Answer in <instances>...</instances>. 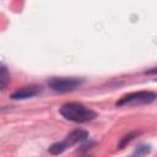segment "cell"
<instances>
[{
	"label": "cell",
	"instance_id": "cell-5",
	"mask_svg": "<svg viewBox=\"0 0 157 157\" xmlns=\"http://www.w3.org/2000/svg\"><path fill=\"white\" fill-rule=\"evenodd\" d=\"M39 92H40L39 86H34V85L25 86V87H21L18 90H16L11 94V98L12 99H27V98H32V97L39 94Z\"/></svg>",
	"mask_w": 157,
	"mask_h": 157
},
{
	"label": "cell",
	"instance_id": "cell-3",
	"mask_svg": "<svg viewBox=\"0 0 157 157\" xmlns=\"http://www.w3.org/2000/svg\"><path fill=\"white\" fill-rule=\"evenodd\" d=\"M156 93L151 91H137L124 94L120 97L115 105L117 107H126V105H136V104H150L155 102Z\"/></svg>",
	"mask_w": 157,
	"mask_h": 157
},
{
	"label": "cell",
	"instance_id": "cell-1",
	"mask_svg": "<svg viewBox=\"0 0 157 157\" xmlns=\"http://www.w3.org/2000/svg\"><path fill=\"white\" fill-rule=\"evenodd\" d=\"M60 114L70 121L75 123H88L97 118V113L78 102L65 103L60 108Z\"/></svg>",
	"mask_w": 157,
	"mask_h": 157
},
{
	"label": "cell",
	"instance_id": "cell-4",
	"mask_svg": "<svg viewBox=\"0 0 157 157\" xmlns=\"http://www.w3.org/2000/svg\"><path fill=\"white\" fill-rule=\"evenodd\" d=\"M83 80L78 77H52L48 80V86L58 93H66L76 90L82 85Z\"/></svg>",
	"mask_w": 157,
	"mask_h": 157
},
{
	"label": "cell",
	"instance_id": "cell-7",
	"mask_svg": "<svg viewBox=\"0 0 157 157\" xmlns=\"http://www.w3.org/2000/svg\"><path fill=\"white\" fill-rule=\"evenodd\" d=\"M139 134H140V132H137V131H132V132H129L128 135H124V136L120 139L119 144H118V148H123L126 144H129L131 140H134Z\"/></svg>",
	"mask_w": 157,
	"mask_h": 157
},
{
	"label": "cell",
	"instance_id": "cell-6",
	"mask_svg": "<svg viewBox=\"0 0 157 157\" xmlns=\"http://www.w3.org/2000/svg\"><path fill=\"white\" fill-rule=\"evenodd\" d=\"M10 74H9V70L5 65L0 64V91L6 88L7 85L10 83Z\"/></svg>",
	"mask_w": 157,
	"mask_h": 157
},
{
	"label": "cell",
	"instance_id": "cell-2",
	"mask_svg": "<svg viewBox=\"0 0 157 157\" xmlns=\"http://www.w3.org/2000/svg\"><path fill=\"white\" fill-rule=\"evenodd\" d=\"M87 137H88V132H87L86 130L76 129V130L71 131L70 134H67L63 141H59V142L53 144V145L49 147V152H50L52 155H60V153H63L66 148L74 146V145L77 144V142H81V141L86 140Z\"/></svg>",
	"mask_w": 157,
	"mask_h": 157
},
{
	"label": "cell",
	"instance_id": "cell-8",
	"mask_svg": "<svg viewBox=\"0 0 157 157\" xmlns=\"http://www.w3.org/2000/svg\"><path fill=\"white\" fill-rule=\"evenodd\" d=\"M148 152H150V146L142 145V146H139V147L134 151V153H132L131 156H129V157H144V156L147 155Z\"/></svg>",
	"mask_w": 157,
	"mask_h": 157
}]
</instances>
